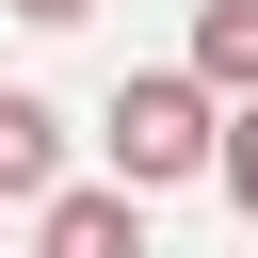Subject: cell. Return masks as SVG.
I'll use <instances>...</instances> for the list:
<instances>
[{
  "label": "cell",
  "mask_w": 258,
  "mask_h": 258,
  "mask_svg": "<svg viewBox=\"0 0 258 258\" xmlns=\"http://www.w3.org/2000/svg\"><path fill=\"white\" fill-rule=\"evenodd\" d=\"M97 145H113V177H129V194H177V177H210V145H226V97H210L194 64H145V81H113Z\"/></svg>",
  "instance_id": "6da1fadb"
},
{
  "label": "cell",
  "mask_w": 258,
  "mask_h": 258,
  "mask_svg": "<svg viewBox=\"0 0 258 258\" xmlns=\"http://www.w3.org/2000/svg\"><path fill=\"white\" fill-rule=\"evenodd\" d=\"M32 258H145V194H129V177H64V194H32Z\"/></svg>",
  "instance_id": "7a4b0ae2"
},
{
  "label": "cell",
  "mask_w": 258,
  "mask_h": 258,
  "mask_svg": "<svg viewBox=\"0 0 258 258\" xmlns=\"http://www.w3.org/2000/svg\"><path fill=\"white\" fill-rule=\"evenodd\" d=\"M32 194H64V113L0 81V210H32Z\"/></svg>",
  "instance_id": "3957f363"
},
{
  "label": "cell",
  "mask_w": 258,
  "mask_h": 258,
  "mask_svg": "<svg viewBox=\"0 0 258 258\" xmlns=\"http://www.w3.org/2000/svg\"><path fill=\"white\" fill-rule=\"evenodd\" d=\"M194 81L210 97H258V0H210L194 16Z\"/></svg>",
  "instance_id": "277c9868"
},
{
  "label": "cell",
  "mask_w": 258,
  "mask_h": 258,
  "mask_svg": "<svg viewBox=\"0 0 258 258\" xmlns=\"http://www.w3.org/2000/svg\"><path fill=\"white\" fill-rule=\"evenodd\" d=\"M210 177H226V210L258 226V97H226V145H210Z\"/></svg>",
  "instance_id": "5b68a950"
},
{
  "label": "cell",
  "mask_w": 258,
  "mask_h": 258,
  "mask_svg": "<svg viewBox=\"0 0 258 258\" xmlns=\"http://www.w3.org/2000/svg\"><path fill=\"white\" fill-rule=\"evenodd\" d=\"M16 16H32V32H81V16H97V0H16Z\"/></svg>",
  "instance_id": "8992f818"
}]
</instances>
